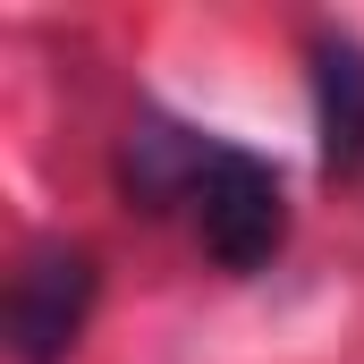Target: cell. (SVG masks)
Segmentation results:
<instances>
[{"label": "cell", "instance_id": "6da1fadb", "mask_svg": "<svg viewBox=\"0 0 364 364\" xmlns=\"http://www.w3.org/2000/svg\"><path fill=\"white\" fill-rule=\"evenodd\" d=\"M119 186L127 203L186 220L195 246L220 263V272H263L279 246H288V186L263 153L212 136V127H186V119H136L127 144H119Z\"/></svg>", "mask_w": 364, "mask_h": 364}, {"label": "cell", "instance_id": "7a4b0ae2", "mask_svg": "<svg viewBox=\"0 0 364 364\" xmlns=\"http://www.w3.org/2000/svg\"><path fill=\"white\" fill-rule=\"evenodd\" d=\"M102 296V263L85 246H34L9 279V356L17 364H68Z\"/></svg>", "mask_w": 364, "mask_h": 364}, {"label": "cell", "instance_id": "3957f363", "mask_svg": "<svg viewBox=\"0 0 364 364\" xmlns=\"http://www.w3.org/2000/svg\"><path fill=\"white\" fill-rule=\"evenodd\" d=\"M305 85H314V136H322V178H364V43L348 26H314L305 43Z\"/></svg>", "mask_w": 364, "mask_h": 364}]
</instances>
